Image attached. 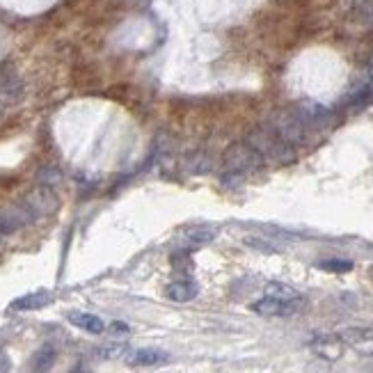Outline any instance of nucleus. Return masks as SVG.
<instances>
[{
    "label": "nucleus",
    "instance_id": "f3484780",
    "mask_svg": "<svg viewBox=\"0 0 373 373\" xmlns=\"http://www.w3.org/2000/svg\"><path fill=\"white\" fill-rule=\"evenodd\" d=\"M98 357L103 359H115V357H122L126 353V346L124 344H108V346H101L96 350Z\"/></svg>",
    "mask_w": 373,
    "mask_h": 373
},
{
    "label": "nucleus",
    "instance_id": "4468645a",
    "mask_svg": "<svg viewBox=\"0 0 373 373\" xmlns=\"http://www.w3.org/2000/svg\"><path fill=\"white\" fill-rule=\"evenodd\" d=\"M168 298L174 300V302H188L193 298H197V293H200V289H197V284L190 282V280H179V282H172L170 287L165 289Z\"/></svg>",
    "mask_w": 373,
    "mask_h": 373
},
{
    "label": "nucleus",
    "instance_id": "7ed1b4c3",
    "mask_svg": "<svg viewBox=\"0 0 373 373\" xmlns=\"http://www.w3.org/2000/svg\"><path fill=\"white\" fill-rule=\"evenodd\" d=\"M223 163H225V170L227 172L243 174V172H247L252 168H257L259 163H261V156L245 142V145H234L232 149H227Z\"/></svg>",
    "mask_w": 373,
    "mask_h": 373
},
{
    "label": "nucleus",
    "instance_id": "0eeeda50",
    "mask_svg": "<svg viewBox=\"0 0 373 373\" xmlns=\"http://www.w3.org/2000/svg\"><path fill=\"white\" fill-rule=\"evenodd\" d=\"M302 310V300H277V298H263L252 305V312L259 316H293Z\"/></svg>",
    "mask_w": 373,
    "mask_h": 373
},
{
    "label": "nucleus",
    "instance_id": "39448f33",
    "mask_svg": "<svg viewBox=\"0 0 373 373\" xmlns=\"http://www.w3.org/2000/svg\"><path fill=\"white\" fill-rule=\"evenodd\" d=\"M24 204L30 208L32 215H35V218L56 213V211H58V206H60L56 193H53V188H48V185H39V188L30 190V193L26 195Z\"/></svg>",
    "mask_w": 373,
    "mask_h": 373
},
{
    "label": "nucleus",
    "instance_id": "6e6552de",
    "mask_svg": "<svg viewBox=\"0 0 373 373\" xmlns=\"http://www.w3.org/2000/svg\"><path fill=\"white\" fill-rule=\"evenodd\" d=\"M215 229L213 227H206V225H200V227H190V229H183L177 238V245L179 250L183 252H193L202 245H208L211 240L215 238Z\"/></svg>",
    "mask_w": 373,
    "mask_h": 373
},
{
    "label": "nucleus",
    "instance_id": "423d86ee",
    "mask_svg": "<svg viewBox=\"0 0 373 373\" xmlns=\"http://www.w3.org/2000/svg\"><path fill=\"white\" fill-rule=\"evenodd\" d=\"M339 339L344 342V346L353 348L355 353L373 357V330L369 327H346L339 332Z\"/></svg>",
    "mask_w": 373,
    "mask_h": 373
},
{
    "label": "nucleus",
    "instance_id": "aec40b11",
    "mask_svg": "<svg viewBox=\"0 0 373 373\" xmlns=\"http://www.w3.org/2000/svg\"><path fill=\"white\" fill-rule=\"evenodd\" d=\"M111 330H113L115 334H128V325H126V323H119V321H115V323L111 325Z\"/></svg>",
    "mask_w": 373,
    "mask_h": 373
},
{
    "label": "nucleus",
    "instance_id": "ddd939ff",
    "mask_svg": "<svg viewBox=\"0 0 373 373\" xmlns=\"http://www.w3.org/2000/svg\"><path fill=\"white\" fill-rule=\"evenodd\" d=\"M53 302V295L48 291H35V293H28L24 298H16L12 302V310L16 312H32V310H41Z\"/></svg>",
    "mask_w": 373,
    "mask_h": 373
},
{
    "label": "nucleus",
    "instance_id": "9b49d317",
    "mask_svg": "<svg viewBox=\"0 0 373 373\" xmlns=\"http://www.w3.org/2000/svg\"><path fill=\"white\" fill-rule=\"evenodd\" d=\"M165 362H170V355L158 348H138L126 355L128 367H156V364H165Z\"/></svg>",
    "mask_w": 373,
    "mask_h": 373
},
{
    "label": "nucleus",
    "instance_id": "1a4fd4ad",
    "mask_svg": "<svg viewBox=\"0 0 373 373\" xmlns=\"http://www.w3.org/2000/svg\"><path fill=\"white\" fill-rule=\"evenodd\" d=\"M310 346H312V353L314 355H318L321 359H327V362H337L339 357L344 355V348H346L342 339H339V334L316 337Z\"/></svg>",
    "mask_w": 373,
    "mask_h": 373
},
{
    "label": "nucleus",
    "instance_id": "9d476101",
    "mask_svg": "<svg viewBox=\"0 0 373 373\" xmlns=\"http://www.w3.org/2000/svg\"><path fill=\"white\" fill-rule=\"evenodd\" d=\"M295 111H298V115L302 117V122L307 126H325V124H330L334 117L330 108H325L316 101H302Z\"/></svg>",
    "mask_w": 373,
    "mask_h": 373
},
{
    "label": "nucleus",
    "instance_id": "f8f14e48",
    "mask_svg": "<svg viewBox=\"0 0 373 373\" xmlns=\"http://www.w3.org/2000/svg\"><path fill=\"white\" fill-rule=\"evenodd\" d=\"M69 323L76 325L78 330H85V332H90V334H101L106 332V323L101 321L98 316L94 314H87V312H69Z\"/></svg>",
    "mask_w": 373,
    "mask_h": 373
},
{
    "label": "nucleus",
    "instance_id": "412c9836",
    "mask_svg": "<svg viewBox=\"0 0 373 373\" xmlns=\"http://www.w3.org/2000/svg\"><path fill=\"white\" fill-rule=\"evenodd\" d=\"M3 113H5V106H3V103H0V115H3Z\"/></svg>",
    "mask_w": 373,
    "mask_h": 373
},
{
    "label": "nucleus",
    "instance_id": "f03ea898",
    "mask_svg": "<svg viewBox=\"0 0 373 373\" xmlns=\"http://www.w3.org/2000/svg\"><path fill=\"white\" fill-rule=\"evenodd\" d=\"M272 131L284 140L289 142V145H300V142H305L307 138V124L302 122V117L298 115V111L295 108H289V111H277L275 115L270 117Z\"/></svg>",
    "mask_w": 373,
    "mask_h": 373
},
{
    "label": "nucleus",
    "instance_id": "6ab92c4d",
    "mask_svg": "<svg viewBox=\"0 0 373 373\" xmlns=\"http://www.w3.org/2000/svg\"><path fill=\"white\" fill-rule=\"evenodd\" d=\"M9 367H12V362H9L5 350L0 348V373H9Z\"/></svg>",
    "mask_w": 373,
    "mask_h": 373
},
{
    "label": "nucleus",
    "instance_id": "20e7f679",
    "mask_svg": "<svg viewBox=\"0 0 373 373\" xmlns=\"http://www.w3.org/2000/svg\"><path fill=\"white\" fill-rule=\"evenodd\" d=\"M32 220H35V215H32V211L24 202L0 208V236L14 234L19 229L28 227Z\"/></svg>",
    "mask_w": 373,
    "mask_h": 373
},
{
    "label": "nucleus",
    "instance_id": "2eb2a0df",
    "mask_svg": "<svg viewBox=\"0 0 373 373\" xmlns=\"http://www.w3.org/2000/svg\"><path fill=\"white\" fill-rule=\"evenodd\" d=\"M56 357H58L56 348H53V346H41L30 359V371L32 373H48L53 369V364H56Z\"/></svg>",
    "mask_w": 373,
    "mask_h": 373
},
{
    "label": "nucleus",
    "instance_id": "a211bd4d",
    "mask_svg": "<svg viewBox=\"0 0 373 373\" xmlns=\"http://www.w3.org/2000/svg\"><path fill=\"white\" fill-rule=\"evenodd\" d=\"M323 270H332V272H348L353 268V263L350 261H342V259H330V261H321L318 263Z\"/></svg>",
    "mask_w": 373,
    "mask_h": 373
},
{
    "label": "nucleus",
    "instance_id": "dca6fc26",
    "mask_svg": "<svg viewBox=\"0 0 373 373\" xmlns=\"http://www.w3.org/2000/svg\"><path fill=\"white\" fill-rule=\"evenodd\" d=\"M266 295L268 298H277V300H302V295L298 291L282 282H270L266 287Z\"/></svg>",
    "mask_w": 373,
    "mask_h": 373
},
{
    "label": "nucleus",
    "instance_id": "f257e3e1",
    "mask_svg": "<svg viewBox=\"0 0 373 373\" xmlns=\"http://www.w3.org/2000/svg\"><path fill=\"white\" fill-rule=\"evenodd\" d=\"M247 145L255 149L261 158H272V160H293L295 153L289 142H284L270 124H261L257 128H252L247 133Z\"/></svg>",
    "mask_w": 373,
    "mask_h": 373
}]
</instances>
